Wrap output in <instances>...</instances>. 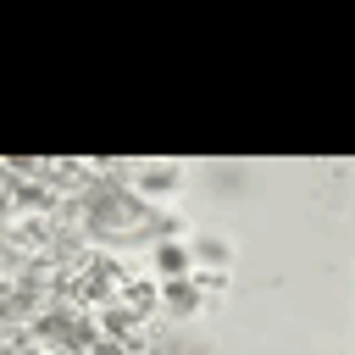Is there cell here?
<instances>
[{
  "label": "cell",
  "mask_w": 355,
  "mask_h": 355,
  "mask_svg": "<svg viewBox=\"0 0 355 355\" xmlns=\"http://www.w3.org/2000/svg\"><path fill=\"white\" fill-rule=\"evenodd\" d=\"M166 305H172V311H194V288H189V283H172V288H166Z\"/></svg>",
  "instance_id": "1"
},
{
  "label": "cell",
  "mask_w": 355,
  "mask_h": 355,
  "mask_svg": "<svg viewBox=\"0 0 355 355\" xmlns=\"http://www.w3.org/2000/svg\"><path fill=\"white\" fill-rule=\"evenodd\" d=\"M161 266H166V272H183V266H189V255H183V250H172V244H166V250H161Z\"/></svg>",
  "instance_id": "2"
}]
</instances>
